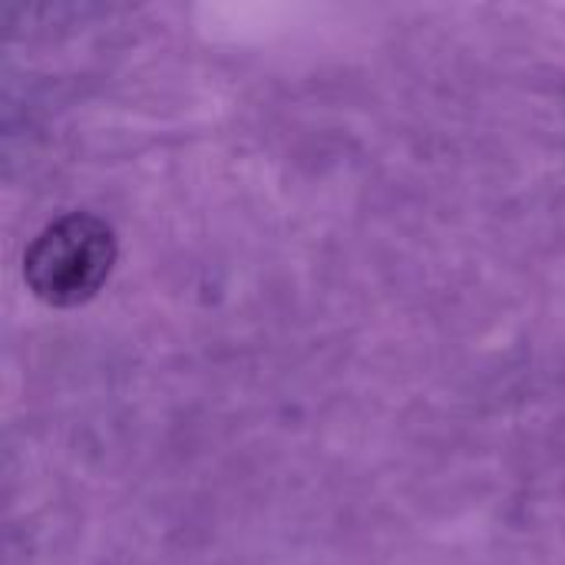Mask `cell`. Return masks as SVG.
<instances>
[{
  "label": "cell",
  "instance_id": "6da1fadb",
  "mask_svg": "<svg viewBox=\"0 0 565 565\" xmlns=\"http://www.w3.org/2000/svg\"><path fill=\"white\" fill-rule=\"evenodd\" d=\"M113 265L116 232L89 212H70L30 242L23 281L50 308H79L99 295Z\"/></svg>",
  "mask_w": 565,
  "mask_h": 565
}]
</instances>
